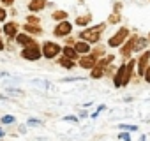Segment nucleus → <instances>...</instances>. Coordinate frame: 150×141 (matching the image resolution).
<instances>
[{"label":"nucleus","mask_w":150,"mask_h":141,"mask_svg":"<svg viewBox=\"0 0 150 141\" xmlns=\"http://www.w3.org/2000/svg\"><path fill=\"white\" fill-rule=\"evenodd\" d=\"M113 58H115V55H106V58H103V60H101L99 63H101L103 67H108V65H110V63L113 62Z\"/></svg>","instance_id":"4be33fe9"},{"label":"nucleus","mask_w":150,"mask_h":141,"mask_svg":"<svg viewBox=\"0 0 150 141\" xmlns=\"http://www.w3.org/2000/svg\"><path fill=\"white\" fill-rule=\"evenodd\" d=\"M90 21H92V14H83V16H78L76 20H74V23H76L78 27H87Z\"/></svg>","instance_id":"2eb2a0df"},{"label":"nucleus","mask_w":150,"mask_h":141,"mask_svg":"<svg viewBox=\"0 0 150 141\" xmlns=\"http://www.w3.org/2000/svg\"><path fill=\"white\" fill-rule=\"evenodd\" d=\"M0 32H2V28H0Z\"/></svg>","instance_id":"79ce46f5"},{"label":"nucleus","mask_w":150,"mask_h":141,"mask_svg":"<svg viewBox=\"0 0 150 141\" xmlns=\"http://www.w3.org/2000/svg\"><path fill=\"white\" fill-rule=\"evenodd\" d=\"M6 18H7V11L4 7H0V21H6Z\"/></svg>","instance_id":"c756f323"},{"label":"nucleus","mask_w":150,"mask_h":141,"mask_svg":"<svg viewBox=\"0 0 150 141\" xmlns=\"http://www.w3.org/2000/svg\"><path fill=\"white\" fill-rule=\"evenodd\" d=\"M7 92H9L11 95H18V97H23V95H25V92H23V90H18V88H7Z\"/></svg>","instance_id":"b1692460"},{"label":"nucleus","mask_w":150,"mask_h":141,"mask_svg":"<svg viewBox=\"0 0 150 141\" xmlns=\"http://www.w3.org/2000/svg\"><path fill=\"white\" fill-rule=\"evenodd\" d=\"M65 42H67V46H72V44H74V39H71V37H69Z\"/></svg>","instance_id":"f704fd0d"},{"label":"nucleus","mask_w":150,"mask_h":141,"mask_svg":"<svg viewBox=\"0 0 150 141\" xmlns=\"http://www.w3.org/2000/svg\"><path fill=\"white\" fill-rule=\"evenodd\" d=\"M18 28H20V25L16 23V21H7L6 25H4V34L9 37V39H14L16 37V34H18Z\"/></svg>","instance_id":"1a4fd4ad"},{"label":"nucleus","mask_w":150,"mask_h":141,"mask_svg":"<svg viewBox=\"0 0 150 141\" xmlns=\"http://www.w3.org/2000/svg\"><path fill=\"white\" fill-rule=\"evenodd\" d=\"M129 37V28L127 27H122V28H118L117 30V34L115 35H111L110 37V41H108V46L110 48H118V46H122L124 42H125V39Z\"/></svg>","instance_id":"7ed1b4c3"},{"label":"nucleus","mask_w":150,"mask_h":141,"mask_svg":"<svg viewBox=\"0 0 150 141\" xmlns=\"http://www.w3.org/2000/svg\"><path fill=\"white\" fill-rule=\"evenodd\" d=\"M134 65L136 62L134 60H129V63H124L118 67V70L113 76V85L115 88H120V87H125L129 81H131V76H132V70H134Z\"/></svg>","instance_id":"f257e3e1"},{"label":"nucleus","mask_w":150,"mask_h":141,"mask_svg":"<svg viewBox=\"0 0 150 141\" xmlns=\"http://www.w3.org/2000/svg\"><path fill=\"white\" fill-rule=\"evenodd\" d=\"M46 0H30L28 2V11H32V13H39V11H42L44 7H46Z\"/></svg>","instance_id":"f8f14e48"},{"label":"nucleus","mask_w":150,"mask_h":141,"mask_svg":"<svg viewBox=\"0 0 150 141\" xmlns=\"http://www.w3.org/2000/svg\"><path fill=\"white\" fill-rule=\"evenodd\" d=\"M122 130H131V132H134V130H138V125H127V123H120L118 125Z\"/></svg>","instance_id":"5701e85b"},{"label":"nucleus","mask_w":150,"mask_h":141,"mask_svg":"<svg viewBox=\"0 0 150 141\" xmlns=\"http://www.w3.org/2000/svg\"><path fill=\"white\" fill-rule=\"evenodd\" d=\"M60 51H62V48H60L57 42H51V41H44V42H42L41 53H42V56H44V58L51 60V58H55Z\"/></svg>","instance_id":"20e7f679"},{"label":"nucleus","mask_w":150,"mask_h":141,"mask_svg":"<svg viewBox=\"0 0 150 141\" xmlns=\"http://www.w3.org/2000/svg\"><path fill=\"white\" fill-rule=\"evenodd\" d=\"M143 78H145V81H146V83H150V67H146V69H145Z\"/></svg>","instance_id":"c85d7f7f"},{"label":"nucleus","mask_w":150,"mask_h":141,"mask_svg":"<svg viewBox=\"0 0 150 141\" xmlns=\"http://www.w3.org/2000/svg\"><path fill=\"white\" fill-rule=\"evenodd\" d=\"M106 25H108V23H99V25H94V27H90V28L83 30V32L80 34L81 41H87L88 44H90V42H92V44L99 42V39H101V35H103V32L106 30Z\"/></svg>","instance_id":"f03ea898"},{"label":"nucleus","mask_w":150,"mask_h":141,"mask_svg":"<svg viewBox=\"0 0 150 141\" xmlns=\"http://www.w3.org/2000/svg\"><path fill=\"white\" fill-rule=\"evenodd\" d=\"M139 141H146V136H145V134H143V136H141V137H139Z\"/></svg>","instance_id":"58836bf2"},{"label":"nucleus","mask_w":150,"mask_h":141,"mask_svg":"<svg viewBox=\"0 0 150 141\" xmlns=\"http://www.w3.org/2000/svg\"><path fill=\"white\" fill-rule=\"evenodd\" d=\"M14 39H16V42L21 44V46H32V44H35V41H34L27 32H25V34H16Z\"/></svg>","instance_id":"9b49d317"},{"label":"nucleus","mask_w":150,"mask_h":141,"mask_svg":"<svg viewBox=\"0 0 150 141\" xmlns=\"http://www.w3.org/2000/svg\"><path fill=\"white\" fill-rule=\"evenodd\" d=\"M64 120H65V122H78L76 116H64Z\"/></svg>","instance_id":"473e14b6"},{"label":"nucleus","mask_w":150,"mask_h":141,"mask_svg":"<svg viewBox=\"0 0 150 141\" xmlns=\"http://www.w3.org/2000/svg\"><path fill=\"white\" fill-rule=\"evenodd\" d=\"M120 20H122L120 13H115V11H113V14H110V20H108V23L115 25V23H120Z\"/></svg>","instance_id":"412c9836"},{"label":"nucleus","mask_w":150,"mask_h":141,"mask_svg":"<svg viewBox=\"0 0 150 141\" xmlns=\"http://www.w3.org/2000/svg\"><path fill=\"white\" fill-rule=\"evenodd\" d=\"M28 125H32V127H41V125H42V122H41V120H37V118H30V120H28Z\"/></svg>","instance_id":"a878e982"},{"label":"nucleus","mask_w":150,"mask_h":141,"mask_svg":"<svg viewBox=\"0 0 150 141\" xmlns=\"http://www.w3.org/2000/svg\"><path fill=\"white\" fill-rule=\"evenodd\" d=\"M72 32V25L69 23V21H58V25L55 27V30H53V34L57 35V37H67L69 34Z\"/></svg>","instance_id":"423d86ee"},{"label":"nucleus","mask_w":150,"mask_h":141,"mask_svg":"<svg viewBox=\"0 0 150 141\" xmlns=\"http://www.w3.org/2000/svg\"><path fill=\"white\" fill-rule=\"evenodd\" d=\"M106 74V67H103L99 62L92 67V73H90V78H94V80H99V78H103Z\"/></svg>","instance_id":"ddd939ff"},{"label":"nucleus","mask_w":150,"mask_h":141,"mask_svg":"<svg viewBox=\"0 0 150 141\" xmlns=\"http://www.w3.org/2000/svg\"><path fill=\"white\" fill-rule=\"evenodd\" d=\"M136 39H138V35H131V39H129V41L125 39V44L120 48V55H122V56H131V53L134 51Z\"/></svg>","instance_id":"6e6552de"},{"label":"nucleus","mask_w":150,"mask_h":141,"mask_svg":"<svg viewBox=\"0 0 150 141\" xmlns=\"http://www.w3.org/2000/svg\"><path fill=\"white\" fill-rule=\"evenodd\" d=\"M120 7H122V4H120V2H117V4L113 6V11H115V13H118V11H120Z\"/></svg>","instance_id":"72a5a7b5"},{"label":"nucleus","mask_w":150,"mask_h":141,"mask_svg":"<svg viewBox=\"0 0 150 141\" xmlns=\"http://www.w3.org/2000/svg\"><path fill=\"white\" fill-rule=\"evenodd\" d=\"M148 62H150V51H141V56L138 58L136 65H138V74L143 78V73H145V69L148 67Z\"/></svg>","instance_id":"0eeeda50"},{"label":"nucleus","mask_w":150,"mask_h":141,"mask_svg":"<svg viewBox=\"0 0 150 141\" xmlns=\"http://www.w3.org/2000/svg\"><path fill=\"white\" fill-rule=\"evenodd\" d=\"M23 30H25L27 34H35V35H39V34L42 32L39 25H30V23H25V25H23Z\"/></svg>","instance_id":"f3484780"},{"label":"nucleus","mask_w":150,"mask_h":141,"mask_svg":"<svg viewBox=\"0 0 150 141\" xmlns=\"http://www.w3.org/2000/svg\"><path fill=\"white\" fill-rule=\"evenodd\" d=\"M67 16H69V14H67V11H64V9H58V11H55V13L51 14V18H53L55 21H64Z\"/></svg>","instance_id":"6ab92c4d"},{"label":"nucleus","mask_w":150,"mask_h":141,"mask_svg":"<svg viewBox=\"0 0 150 141\" xmlns=\"http://www.w3.org/2000/svg\"><path fill=\"white\" fill-rule=\"evenodd\" d=\"M74 49H76L78 55H87V53H90V44H88L87 41L74 42Z\"/></svg>","instance_id":"4468645a"},{"label":"nucleus","mask_w":150,"mask_h":141,"mask_svg":"<svg viewBox=\"0 0 150 141\" xmlns=\"http://www.w3.org/2000/svg\"><path fill=\"white\" fill-rule=\"evenodd\" d=\"M118 137H120L122 141H131V134H129V132H120Z\"/></svg>","instance_id":"cd10ccee"},{"label":"nucleus","mask_w":150,"mask_h":141,"mask_svg":"<svg viewBox=\"0 0 150 141\" xmlns=\"http://www.w3.org/2000/svg\"><path fill=\"white\" fill-rule=\"evenodd\" d=\"M58 65H62L65 69H72L74 67V60H71L67 56H62V58H58Z\"/></svg>","instance_id":"aec40b11"},{"label":"nucleus","mask_w":150,"mask_h":141,"mask_svg":"<svg viewBox=\"0 0 150 141\" xmlns=\"http://www.w3.org/2000/svg\"><path fill=\"white\" fill-rule=\"evenodd\" d=\"M104 109H106V106H104V104H101V106L97 108V111H99V113H101V111H104Z\"/></svg>","instance_id":"c9c22d12"},{"label":"nucleus","mask_w":150,"mask_h":141,"mask_svg":"<svg viewBox=\"0 0 150 141\" xmlns=\"http://www.w3.org/2000/svg\"><path fill=\"white\" fill-rule=\"evenodd\" d=\"M0 122H2V123H14L16 118L11 116V115H6V116H2V120H0Z\"/></svg>","instance_id":"393cba45"},{"label":"nucleus","mask_w":150,"mask_h":141,"mask_svg":"<svg viewBox=\"0 0 150 141\" xmlns=\"http://www.w3.org/2000/svg\"><path fill=\"white\" fill-rule=\"evenodd\" d=\"M146 46H148V39L146 37H138L136 39V44H134V51H139L141 53Z\"/></svg>","instance_id":"dca6fc26"},{"label":"nucleus","mask_w":150,"mask_h":141,"mask_svg":"<svg viewBox=\"0 0 150 141\" xmlns=\"http://www.w3.org/2000/svg\"><path fill=\"white\" fill-rule=\"evenodd\" d=\"M81 80H85V78H64L62 81L64 83H69V81H81Z\"/></svg>","instance_id":"7c9ffc66"},{"label":"nucleus","mask_w":150,"mask_h":141,"mask_svg":"<svg viewBox=\"0 0 150 141\" xmlns=\"http://www.w3.org/2000/svg\"><path fill=\"white\" fill-rule=\"evenodd\" d=\"M20 132H21V134H25V132H27V129H25V125H20Z\"/></svg>","instance_id":"e433bc0d"},{"label":"nucleus","mask_w":150,"mask_h":141,"mask_svg":"<svg viewBox=\"0 0 150 141\" xmlns=\"http://www.w3.org/2000/svg\"><path fill=\"white\" fill-rule=\"evenodd\" d=\"M4 48H6V44L2 42V39H0V51H4Z\"/></svg>","instance_id":"4c0bfd02"},{"label":"nucleus","mask_w":150,"mask_h":141,"mask_svg":"<svg viewBox=\"0 0 150 141\" xmlns=\"http://www.w3.org/2000/svg\"><path fill=\"white\" fill-rule=\"evenodd\" d=\"M2 136H4V130H2V129H0V137H2Z\"/></svg>","instance_id":"ea45409f"},{"label":"nucleus","mask_w":150,"mask_h":141,"mask_svg":"<svg viewBox=\"0 0 150 141\" xmlns=\"http://www.w3.org/2000/svg\"><path fill=\"white\" fill-rule=\"evenodd\" d=\"M0 2H2V6H13V2H14V0H0Z\"/></svg>","instance_id":"2f4dec72"},{"label":"nucleus","mask_w":150,"mask_h":141,"mask_svg":"<svg viewBox=\"0 0 150 141\" xmlns=\"http://www.w3.org/2000/svg\"><path fill=\"white\" fill-rule=\"evenodd\" d=\"M96 63H97V55H96V53L85 55V56L80 60V67H83V69H92Z\"/></svg>","instance_id":"9d476101"},{"label":"nucleus","mask_w":150,"mask_h":141,"mask_svg":"<svg viewBox=\"0 0 150 141\" xmlns=\"http://www.w3.org/2000/svg\"><path fill=\"white\" fill-rule=\"evenodd\" d=\"M146 39H148V41H150V35H148V37H146Z\"/></svg>","instance_id":"a19ab883"},{"label":"nucleus","mask_w":150,"mask_h":141,"mask_svg":"<svg viewBox=\"0 0 150 141\" xmlns=\"http://www.w3.org/2000/svg\"><path fill=\"white\" fill-rule=\"evenodd\" d=\"M41 56H42V53H41V49H39L37 44L25 46L23 51H21V58H23V60H28V62H37Z\"/></svg>","instance_id":"39448f33"},{"label":"nucleus","mask_w":150,"mask_h":141,"mask_svg":"<svg viewBox=\"0 0 150 141\" xmlns=\"http://www.w3.org/2000/svg\"><path fill=\"white\" fill-rule=\"evenodd\" d=\"M27 23H30V25H39V20H37L35 16H27Z\"/></svg>","instance_id":"bb28decb"},{"label":"nucleus","mask_w":150,"mask_h":141,"mask_svg":"<svg viewBox=\"0 0 150 141\" xmlns=\"http://www.w3.org/2000/svg\"><path fill=\"white\" fill-rule=\"evenodd\" d=\"M62 51H64V56H67V58H71V60H76V58H78V53H76V49H74L72 46H65Z\"/></svg>","instance_id":"a211bd4d"}]
</instances>
